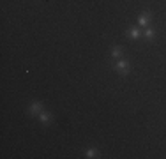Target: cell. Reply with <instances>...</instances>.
Listing matches in <instances>:
<instances>
[{"instance_id": "cell-1", "label": "cell", "mask_w": 166, "mask_h": 159, "mask_svg": "<svg viewBox=\"0 0 166 159\" xmlns=\"http://www.w3.org/2000/svg\"><path fill=\"white\" fill-rule=\"evenodd\" d=\"M115 69H117V73L120 74V76H127L131 71V64L127 60H118L117 64H115Z\"/></svg>"}, {"instance_id": "cell-2", "label": "cell", "mask_w": 166, "mask_h": 159, "mask_svg": "<svg viewBox=\"0 0 166 159\" xmlns=\"http://www.w3.org/2000/svg\"><path fill=\"white\" fill-rule=\"evenodd\" d=\"M41 111H43V103H41V101H34V103L28 106V115L30 117L41 115Z\"/></svg>"}, {"instance_id": "cell-3", "label": "cell", "mask_w": 166, "mask_h": 159, "mask_svg": "<svg viewBox=\"0 0 166 159\" xmlns=\"http://www.w3.org/2000/svg\"><path fill=\"white\" fill-rule=\"evenodd\" d=\"M150 18H152V12H150V11H143L142 14H140V18H138V25H140V27H147Z\"/></svg>"}, {"instance_id": "cell-4", "label": "cell", "mask_w": 166, "mask_h": 159, "mask_svg": "<svg viewBox=\"0 0 166 159\" xmlns=\"http://www.w3.org/2000/svg\"><path fill=\"white\" fill-rule=\"evenodd\" d=\"M127 34H129L131 39H138V37L142 36V30H140L138 27H131L129 30H127Z\"/></svg>"}, {"instance_id": "cell-5", "label": "cell", "mask_w": 166, "mask_h": 159, "mask_svg": "<svg viewBox=\"0 0 166 159\" xmlns=\"http://www.w3.org/2000/svg\"><path fill=\"white\" fill-rule=\"evenodd\" d=\"M51 113H49V111H41V115H39V120H41V122L43 124H48L49 120H51Z\"/></svg>"}, {"instance_id": "cell-6", "label": "cell", "mask_w": 166, "mask_h": 159, "mask_svg": "<svg viewBox=\"0 0 166 159\" xmlns=\"http://www.w3.org/2000/svg\"><path fill=\"white\" fill-rule=\"evenodd\" d=\"M85 156H87L88 159H92V157H99V152L96 150V148H88V150L85 152Z\"/></svg>"}, {"instance_id": "cell-7", "label": "cell", "mask_w": 166, "mask_h": 159, "mask_svg": "<svg viewBox=\"0 0 166 159\" xmlns=\"http://www.w3.org/2000/svg\"><path fill=\"white\" fill-rule=\"evenodd\" d=\"M120 55H122V48H120V46H115V48L111 49V57H113V58H118Z\"/></svg>"}, {"instance_id": "cell-8", "label": "cell", "mask_w": 166, "mask_h": 159, "mask_svg": "<svg viewBox=\"0 0 166 159\" xmlns=\"http://www.w3.org/2000/svg\"><path fill=\"white\" fill-rule=\"evenodd\" d=\"M145 37H147L148 41L154 39V37H155V30H154V28H147V30H145Z\"/></svg>"}]
</instances>
